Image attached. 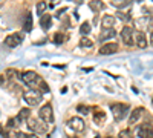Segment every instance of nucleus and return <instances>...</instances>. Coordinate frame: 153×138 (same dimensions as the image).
Returning a JSON list of instances; mask_svg holds the SVG:
<instances>
[{"mask_svg": "<svg viewBox=\"0 0 153 138\" xmlns=\"http://www.w3.org/2000/svg\"><path fill=\"white\" fill-rule=\"evenodd\" d=\"M112 115L115 118V121H121L127 114H129V104H123V103H113L110 106Z\"/></svg>", "mask_w": 153, "mask_h": 138, "instance_id": "obj_1", "label": "nucleus"}, {"mask_svg": "<svg viewBox=\"0 0 153 138\" xmlns=\"http://www.w3.org/2000/svg\"><path fill=\"white\" fill-rule=\"evenodd\" d=\"M20 78L26 83L29 87H34L37 86V83H38V80H40L42 77L40 75H37V72H34V71H25V72H22L20 74Z\"/></svg>", "mask_w": 153, "mask_h": 138, "instance_id": "obj_2", "label": "nucleus"}, {"mask_svg": "<svg viewBox=\"0 0 153 138\" xmlns=\"http://www.w3.org/2000/svg\"><path fill=\"white\" fill-rule=\"evenodd\" d=\"M23 39H25V32L9 34V35H6V39H5V46H8V48H16V46L22 45Z\"/></svg>", "mask_w": 153, "mask_h": 138, "instance_id": "obj_3", "label": "nucleus"}, {"mask_svg": "<svg viewBox=\"0 0 153 138\" xmlns=\"http://www.w3.org/2000/svg\"><path fill=\"white\" fill-rule=\"evenodd\" d=\"M23 98H25V101H26L29 106H37V104H40L42 103V100H43V97H42V94L38 92V91H28L26 94L23 95Z\"/></svg>", "mask_w": 153, "mask_h": 138, "instance_id": "obj_4", "label": "nucleus"}, {"mask_svg": "<svg viewBox=\"0 0 153 138\" xmlns=\"http://www.w3.org/2000/svg\"><path fill=\"white\" fill-rule=\"evenodd\" d=\"M38 117L43 120V123H48V124H52L54 123V112H52V106L51 104H45L40 112H38Z\"/></svg>", "mask_w": 153, "mask_h": 138, "instance_id": "obj_5", "label": "nucleus"}, {"mask_svg": "<svg viewBox=\"0 0 153 138\" xmlns=\"http://www.w3.org/2000/svg\"><path fill=\"white\" fill-rule=\"evenodd\" d=\"M135 132H136V135L139 138H153V128L150 126V124H147V123L138 126L135 129Z\"/></svg>", "mask_w": 153, "mask_h": 138, "instance_id": "obj_6", "label": "nucleus"}, {"mask_svg": "<svg viewBox=\"0 0 153 138\" xmlns=\"http://www.w3.org/2000/svg\"><path fill=\"white\" fill-rule=\"evenodd\" d=\"M133 28L132 26H124L123 29H121V40H123V43H126V45H132L133 43Z\"/></svg>", "mask_w": 153, "mask_h": 138, "instance_id": "obj_7", "label": "nucleus"}, {"mask_svg": "<svg viewBox=\"0 0 153 138\" xmlns=\"http://www.w3.org/2000/svg\"><path fill=\"white\" fill-rule=\"evenodd\" d=\"M118 49H120V46L117 43H106V45H103V46L100 48L98 54L100 55H110V54L118 52Z\"/></svg>", "mask_w": 153, "mask_h": 138, "instance_id": "obj_8", "label": "nucleus"}, {"mask_svg": "<svg viewBox=\"0 0 153 138\" xmlns=\"http://www.w3.org/2000/svg\"><path fill=\"white\" fill-rule=\"evenodd\" d=\"M28 128H29V131H32V132H35V134H43V132H46V128L42 124V121H37L35 118H29V120H28Z\"/></svg>", "mask_w": 153, "mask_h": 138, "instance_id": "obj_9", "label": "nucleus"}, {"mask_svg": "<svg viewBox=\"0 0 153 138\" xmlns=\"http://www.w3.org/2000/svg\"><path fill=\"white\" fill-rule=\"evenodd\" d=\"M68 124H69V128L74 129L75 132H83V131H84V121H83L80 117H72V118L68 121Z\"/></svg>", "mask_w": 153, "mask_h": 138, "instance_id": "obj_10", "label": "nucleus"}, {"mask_svg": "<svg viewBox=\"0 0 153 138\" xmlns=\"http://www.w3.org/2000/svg\"><path fill=\"white\" fill-rule=\"evenodd\" d=\"M133 39H135V43H136L138 48H141V49L147 48V37H146L144 32H141V31H135V32H133Z\"/></svg>", "mask_w": 153, "mask_h": 138, "instance_id": "obj_11", "label": "nucleus"}, {"mask_svg": "<svg viewBox=\"0 0 153 138\" xmlns=\"http://www.w3.org/2000/svg\"><path fill=\"white\" fill-rule=\"evenodd\" d=\"M144 115V109L143 107H136L132 110V114L129 117V124H136L139 120H141V117Z\"/></svg>", "mask_w": 153, "mask_h": 138, "instance_id": "obj_12", "label": "nucleus"}, {"mask_svg": "<svg viewBox=\"0 0 153 138\" xmlns=\"http://www.w3.org/2000/svg\"><path fill=\"white\" fill-rule=\"evenodd\" d=\"M117 35V32H115L113 28H103V31H101L100 34V42H104V40H109V39H113V37Z\"/></svg>", "mask_w": 153, "mask_h": 138, "instance_id": "obj_13", "label": "nucleus"}, {"mask_svg": "<svg viewBox=\"0 0 153 138\" xmlns=\"http://www.w3.org/2000/svg\"><path fill=\"white\" fill-rule=\"evenodd\" d=\"M40 26H42L45 31H48L51 26H52V17H51L49 14H43V16L40 17Z\"/></svg>", "mask_w": 153, "mask_h": 138, "instance_id": "obj_14", "label": "nucleus"}, {"mask_svg": "<svg viewBox=\"0 0 153 138\" xmlns=\"http://www.w3.org/2000/svg\"><path fill=\"white\" fill-rule=\"evenodd\" d=\"M31 29H32V14L28 11L26 16H25V19H23V31L29 32Z\"/></svg>", "mask_w": 153, "mask_h": 138, "instance_id": "obj_15", "label": "nucleus"}, {"mask_svg": "<svg viewBox=\"0 0 153 138\" xmlns=\"http://www.w3.org/2000/svg\"><path fill=\"white\" fill-rule=\"evenodd\" d=\"M94 121L97 124H103L106 121V114L101 109H95V114H94Z\"/></svg>", "mask_w": 153, "mask_h": 138, "instance_id": "obj_16", "label": "nucleus"}, {"mask_svg": "<svg viewBox=\"0 0 153 138\" xmlns=\"http://www.w3.org/2000/svg\"><path fill=\"white\" fill-rule=\"evenodd\" d=\"M89 8H91V11H94V12H98V11H101L104 8V3L101 2V0H91V2H89Z\"/></svg>", "mask_w": 153, "mask_h": 138, "instance_id": "obj_17", "label": "nucleus"}, {"mask_svg": "<svg viewBox=\"0 0 153 138\" xmlns=\"http://www.w3.org/2000/svg\"><path fill=\"white\" fill-rule=\"evenodd\" d=\"M34 91H38L40 94H45V92H49V86L46 84V81L43 78H40L38 83H37V86L34 87Z\"/></svg>", "mask_w": 153, "mask_h": 138, "instance_id": "obj_18", "label": "nucleus"}, {"mask_svg": "<svg viewBox=\"0 0 153 138\" xmlns=\"http://www.w3.org/2000/svg\"><path fill=\"white\" fill-rule=\"evenodd\" d=\"M101 25H103V28H113L115 17L113 16H104L103 20H101Z\"/></svg>", "mask_w": 153, "mask_h": 138, "instance_id": "obj_19", "label": "nucleus"}, {"mask_svg": "<svg viewBox=\"0 0 153 138\" xmlns=\"http://www.w3.org/2000/svg\"><path fill=\"white\" fill-rule=\"evenodd\" d=\"M110 3H112L113 6H117L118 9H123L124 6L130 5V3H132V0H112Z\"/></svg>", "mask_w": 153, "mask_h": 138, "instance_id": "obj_20", "label": "nucleus"}, {"mask_svg": "<svg viewBox=\"0 0 153 138\" xmlns=\"http://www.w3.org/2000/svg\"><path fill=\"white\" fill-rule=\"evenodd\" d=\"M29 115H31V110L25 107V109H22V110L19 112V115H17V117H19L20 121H25V120H29Z\"/></svg>", "mask_w": 153, "mask_h": 138, "instance_id": "obj_21", "label": "nucleus"}, {"mask_svg": "<svg viewBox=\"0 0 153 138\" xmlns=\"http://www.w3.org/2000/svg\"><path fill=\"white\" fill-rule=\"evenodd\" d=\"M89 32H91V23L86 22V23H83L81 26H80V34H81L83 37H86Z\"/></svg>", "mask_w": 153, "mask_h": 138, "instance_id": "obj_22", "label": "nucleus"}, {"mask_svg": "<svg viewBox=\"0 0 153 138\" xmlns=\"http://www.w3.org/2000/svg\"><path fill=\"white\" fill-rule=\"evenodd\" d=\"M20 124H22V121L19 120V117H14V118H9V120H8V128L14 129V128L20 126Z\"/></svg>", "mask_w": 153, "mask_h": 138, "instance_id": "obj_23", "label": "nucleus"}, {"mask_svg": "<svg viewBox=\"0 0 153 138\" xmlns=\"http://www.w3.org/2000/svg\"><path fill=\"white\" fill-rule=\"evenodd\" d=\"M46 8H48V5H46V2H38L37 3V14H40V16H43L45 14V11H46Z\"/></svg>", "mask_w": 153, "mask_h": 138, "instance_id": "obj_24", "label": "nucleus"}, {"mask_svg": "<svg viewBox=\"0 0 153 138\" xmlns=\"http://www.w3.org/2000/svg\"><path fill=\"white\" fill-rule=\"evenodd\" d=\"M65 39H66L65 34H60V32H57V34L54 35V43H55V45H61L63 42H65Z\"/></svg>", "mask_w": 153, "mask_h": 138, "instance_id": "obj_25", "label": "nucleus"}, {"mask_svg": "<svg viewBox=\"0 0 153 138\" xmlns=\"http://www.w3.org/2000/svg\"><path fill=\"white\" fill-rule=\"evenodd\" d=\"M80 46L81 48H91L92 46V42L87 39V37H83V39L80 40Z\"/></svg>", "mask_w": 153, "mask_h": 138, "instance_id": "obj_26", "label": "nucleus"}, {"mask_svg": "<svg viewBox=\"0 0 153 138\" xmlns=\"http://www.w3.org/2000/svg\"><path fill=\"white\" fill-rule=\"evenodd\" d=\"M118 138H135V137L132 135V132H130L129 129H124V131L120 132V137H118Z\"/></svg>", "mask_w": 153, "mask_h": 138, "instance_id": "obj_27", "label": "nucleus"}, {"mask_svg": "<svg viewBox=\"0 0 153 138\" xmlns=\"http://www.w3.org/2000/svg\"><path fill=\"white\" fill-rule=\"evenodd\" d=\"M76 110H78L80 114H84V115L89 114V107H87V106H83V104H80L78 107H76Z\"/></svg>", "mask_w": 153, "mask_h": 138, "instance_id": "obj_28", "label": "nucleus"}, {"mask_svg": "<svg viewBox=\"0 0 153 138\" xmlns=\"http://www.w3.org/2000/svg\"><path fill=\"white\" fill-rule=\"evenodd\" d=\"M117 17L121 19V20H124V22H126V20H129V14H124V12H121V11L117 12Z\"/></svg>", "mask_w": 153, "mask_h": 138, "instance_id": "obj_29", "label": "nucleus"}, {"mask_svg": "<svg viewBox=\"0 0 153 138\" xmlns=\"http://www.w3.org/2000/svg\"><path fill=\"white\" fill-rule=\"evenodd\" d=\"M17 138H28V134H23V132H17L16 134Z\"/></svg>", "mask_w": 153, "mask_h": 138, "instance_id": "obj_30", "label": "nucleus"}, {"mask_svg": "<svg viewBox=\"0 0 153 138\" xmlns=\"http://www.w3.org/2000/svg\"><path fill=\"white\" fill-rule=\"evenodd\" d=\"M0 134H2V137H3V138H8V134L5 132V129H3V128H0Z\"/></svg>", "mask_w": 153, "mask_h": 138, "instance_id": "obj_31", "label": "nucleus"}, {"mask_svg": "<svg viewBox=\"0 0 153 138\" xmlns=\"http://www.w3.org/2000/svg\"><path fill=\"white\" fill-rule=\"evenodd\" d=\"M65 11H68V9H66V8H63V9H60V11L57 12V16H58V17H61V14H65Z\"/></svg>", "mask_w": 153, "mask_h": 138, "instance_id": "obj_32", "label": "nucleus"}, {"mask_svg": "<svg viewBox=\"0 0 153 138\" xmlns=\"http://www.w3.org/2000/svg\"><path fill=\"white\" fill-rule=\"evenodd\" d=\"M150 45H152V46H153V32H152V34H150Z\"/></svg>", "mask_w": 153, "mask_h": 138, "instance_id": "obj_33", "label": "nucleus"}, {"mask_svg": "<svg viewBox=\"0 0 153 138\" xmlns=\"http://www.w3.org/2000/svg\"><path fill=\"white\" fill-rule=\"evenodd\" d=\"M71 2H75V3H78V5H80V3H83V0H71Z\"/></svg>", "mask_w": 153, "mask_h": 138, "instance_id": "obj_34", "label": "nucleus"}, {"mask_svg": "<svg viewBox=\"0 0 153 138\" xmlns=\"http://www.w3.org/2000/svg\"><path fill=\"white\" fill-rule=\"evenodd\" d=\"M28 138H38L37 135H32V134H28Z\"/></svg>", "mask_w": 153, "mask_h": 138, "instance_id": "obj_35", "label": "nucleus"}, {"mask_svg": "<svg viewBox=\"0 0 153 138\" xmlns=\"http://www.w3.org/2000/svg\"><path fill=\"white\" fill-rule=\"evenodd\" d=\"M3 81H5V78L2 77V75H0V84H3Z\"/></svg>", "mask_w": 153, "mask_h": 138, "instance_id": "obj_36", "label": "nucleus"}, {"mask_svg": "<svg viewBox=\"0 0 153 138\" xmlns=\"http://www.w3.org/2000/svg\"><path fill=\"white\" fill-rule=\"evenodd\" d=\"M106 138H113V137H110V135H107V137H106Z\"/></svg>", "mask_w": 153, "mask_h": 138, "instance_id": "obj_37", "label": "nucleus"}, {"mask_svg": "<svg viewBox=\"0 0 153 138\" xmlns=\"http://www.w3.org/2000/svg\"><path fill=\"white\" fill-rule=\"evenodd\" d=\"M71 138H78V137H71Z\"/></svg>", "mask_w": 153, "mask_h": 138, "instance_id": "obj_38", "label": "nucleus"}]
</instances>
